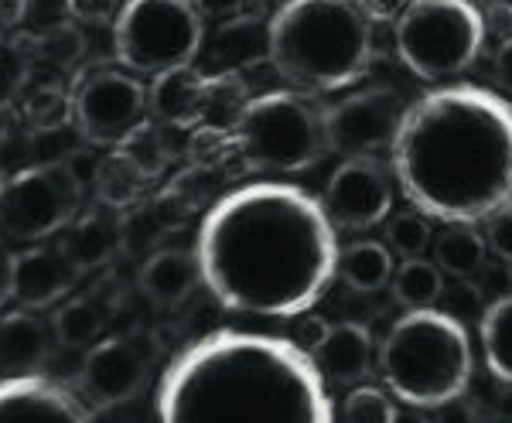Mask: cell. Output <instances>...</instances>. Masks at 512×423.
Here are the masks:
<instances>
[{
    "instance_id": "obj_48",
    "label": "cell",
    "mask_w": 512,
    "mask_h": 423,
    "mask_svg": "<svg viewBox=\"0 0 512 423\" xmlns=\"http://www.w3.org/2000/svg\"><path fill=\"white\" fill-rule=\"evenodd\" d=\"M502 4H509V7H512V0H502Z\"/></svg>"
},
{
    "instance_id": "obj_18",
    "label": "cell",
    "mask_w": 512,
    "mask_h": 423,
    "mask_svg": "<svg viewBox=\"0 0 512 423\" xmlns=\"http://www.w3.org/2000/svg\"><path fill=\"white\" fill-rule=\"evenodd\" d=\"M205 82L209 76L195 65L168 69L147 86V113L154 123L178 130H195L205 123Z\"/></svg>"
},
{
    "instance_id": "obj_20",
    "label": "cell",
    "mask_w": 512,
    "mask_h": 423,
    "mask_svg": "<svg viewBox=\"0 0 512 423\" xmlns=\"http://www.w3.org/2000/svg\"><path fill=\"white\" fill-rule=\"evenodd\" d=\"M373 362H376L373 335H369L366 325H355V321L332 325L328 342L315 352V366L321 372V379H335V383L345 386H359L373 372Z\"/></svg>"
},
{
    "instance_id": "obj_10",
    "label": "cell",
    "mask_w": 512,
    "mask_h": 423,
    "mask_svg": "<svg viewBox=\"0 0 512 423\" xmlns=\"http://www.w3.org/2000/svg\"><path fill=\"white\" fill-rule=\"evenodd\" d=\"M72 120L89 147H120L151 120L147 86L123 69H89L72 89Z\"/></svg>"
},
{
    "instance_id": "obj_24",
    "label": "cell",
    "mask_w": 512,
    "mask_h": 423,
    "mask_svg": "<svg viewBox=\"0 0 512 423\" xmlns=\"http://www.w3.org/2000/svg\"><path fill=\"white\" fill-rule=\"evenodd\" d=\"M106 308L103 301L93 294H79L62 301L59 308L52 314V331H55V342L65 348H93L99 342V335L106 331Z\"/></svg>"
},
{
    "instance_id": "obj_26",
    "label": "cell",
    "mask_w": 512,
    "mask_h": 423,
    "mask_svg": "<svg viewBox=\"0 0 512 423\" xmlns=\"http://www.w3.org/2000/svg\"><path fill=\"white\" fill-rule=\"evenodd\" d=\"M485 236L475 226H448L434 239V263L441 273L465 280L485 267Z\"/></svg>"
},
{
    "instance_id": "obj_21",
    "label": "cell",
    "mask_w": 512,
    "mask_h": 423,
    "mask_svg": "<svg viewBox=\"0 0 512 423\" xmlns=\"http://www.w3.org/2000/svg\"><path fill=\"white\" fill-rule=\"evenodd\" d=\"M151 188H154V178L140 168L127 151L113 147L106 157H99L96 178H93L96 205L127 215L130 209H137L140 202L151 198Z\"/></svg>"
},
{
    "instance_id": "obj_47",
    "label": "cell",
    "mask_w": 512,
    "mask_h": 423,
    "mask_svg": "<svg viewBox=\"0 0 512 423\" xmlns=\"http://www.w3.org/2000/svg\"><path fill=\"white\" fill-rule=\"evenodd\" d=\"M465 4H472V7H475V11H478V14H482V11H485V7H489V4H492V0H465Z\"/></svg>"
},
{
    "instance_id": "obj_40",
    "label": "cell",
    "mask_w": 512,
    "mask_h": 423,
    "mask_svg": "<svg viewBox=\"0 0 512 423\" xmlns=\"http://www.w3.org/2000/svg\"><path fill=\"white\" fill-rule=\"evenodd\" d=\"M431 423H478V417H475L472 406L465 403V396H461V400H451V403L437 406Z\"/></svg>"
},
{
    "instance_id": "obj_38",
    "label": "cell",
    "mask_w": 512,
    "mask_h": 423,
    "mask_svg": "<svg viewBox=\"0 0 512 423\" xmlns=\"http://www.w3.org/2000/svg\"><path fill=\"white\" fill-rule=\"evenodd\" d=\"M65 14L79 24H110L120 14V0H65Z\"/></svg>"
},
{
    "instance_id": "obj_46",
    "label": "cell",
    "mask_w": 512,
    "mask_h": 423,
    "mask_svg": "<svg viewBox=\"0 0 512 423\" xmlns=\"http://www.w3.org/2000/svg\"><path fill=\"white\" fill-rule=\"evenodd\" d=\"M396 423H431V420H427L420 410H410V413H400V417H396Z\"/></svg>"
},
{
    "instance_id": "obj_16",
    "label": "cell",
    "mask_w": 512,
    "mask_h": 423,
    "mask_svg": "<svg viewBox=\"0 0 512 423\" xmlns=\"http://www.w3.org/2000/svg\"><path fill=\"white\" fill-rule=\"evenodd\" d=\"M59 250L69 256V263L82 273L106 270L117 256L127 250V236H123V215L113 209L79 212V219L62 232Z\"/></svg>"
},
{
    "instance_id": "obj_27",
    "label": "cell",
    "mask_w": 512,
    "mask_h": 423,
    "mask_svg": "<svg viewBox=\"0 0 512 423\" xmlns=\"http://www.w3.org/2000/svg\"><path fill=\"white\" fill-rule=\"evenodd\" d=\"M390 284H393V297L407 311H431L444 297V273L437 270V263L424 260V256L403 260Z\"/></svg>"
},
{
    "instance_id": "obj_29",
    "label": "cell",
    "mask_w": 512,
    "mask_h": 423,
    "mask_svg": "<svg viewBox=\"0 0 512 423\" xmlns=\"http://www.w3.org/2000/svg\"><path fill=\"white\" fill-rule=\"evenodd\" d=\"M250 99L253 96L239 72L222 69L216 76H209V82H205V123L202 127L233 130Z\"/></svg>"
},
{
    "instance_id": "obj_34",
    "label": "cell",
    "mask_w": 512,
    "mask_h": 423,
    "mask_svg": "<svg viewBox=\"0 0 512 423\" xmlns=\"http://www.w3.org/2000/svg\"><path fill=\"white\" fill-rule=\"evenodd\" d=\"M222 168H198V164H188L185 171L175 174V181H171V192H175L181 202L188 205V212H198L205 202H212L216 198L219 202V185H222Z\"/></svg>"
},
{
    "instance_id": "obj_1",
    "label": "cell",
    "mask_w": 512,
    "mask_h": 423,
    "mask_svg": "<svg viewBox=\"0 0 512 423\" xmlns=\"http://www.w3.org/2000/svg\"><path fill=\"white\" fill-rule=\"evenodd\" d=\"M195 260L226 311L301 318L335 280L338 239L321 198L287 181H256L212 202Z\"/></svg>"
},
{
    "instance_id": "obj_44",
    "label": "cell",
    "mask_w": 512,
    "mask_h": 423,
    "mask_svg": "<svg viewBox=\"0 0 512 423\" xmlns=\"http://www.w3.org/2000/svg\"><path fill=\"white\" fill-rule=\"evenodd\" d=\"M18 120H21V113L14 110V103H0V144H4V140H11Z\"/></svg>"
},
{
    "instance_id": "obj_8",
    "label": "cell",
    "mask_w": 512,
    "mask_h": 423,
    "mask_svg": "<svg viewBox=\"0 0 512 423\" xmlns=\"http://www.w3.org/2000/svg\"><path fill=\"white\" fill-rule=\"evenodd\" d=\"M205 45V18L192 0H127L113 21V52L140 76L192 65Z\"/></svg>"
},
{
    "instance_id": "obj_25",
    "label": "cell",
    "mask_w": 512,
    "mask_h": 423,
    "mask_svg": "<svg viewBox=\"0 0 512 423\" xmlns=\"http://www.w3.org/2000/svg\"><path fill=\"white\" fill-rule=\"evenodd\" d=\"M478 338H482V355L489 372L499 383L512 386V294L485 308Z\"/></svg>"
},
{
    "instance_id": "obj_32",
    "label": "cell",
    "mask_w": 512,
    "mask_h": 423,
    "mask_svg": "<svg viewBox=\"0 0 512 423\" xmlns=\"http://www.w3.org/2000/svg\"><path fill=\"white\" fill-rule=\"evenodd\" d=\"M233 154H236L233 130H219V127L188 130V147H185L188 164H198V168H222Z\"/></svg>"
},
{
    "instance_id": "obj_6",
    "label": "cell",
    "mask_w": 512,
    "mask_h": 423,
    "mask_svg": "<svg viewBox=\"0 0 512 423\" xmlns=\"http://www.w3.org/2000/svg\"><path fill=\"white\" fill-rule=\"evenodd\" d=\"M233 137L243 168L256 174H301L332 151L325 110L294 89L253 96L236 120Z\"/></svg>"
},
{
    "instance_id": "obj_17",
    "label": "cell",
    "mask_w": 512,
    "mask_h": 423,
    "mask_svg": "<svg viewBox=\"0 0 512 423\" xmlns=\"http://www.w3.org/2000/svg\"><path fill=\"white\" fill-rule=\"evenodd\" d=\"M55 352L52 321L38 311H7L0 314V372L14 376H41V366Z\"/></svg>"
},
{
    "instance_id": "obj_11",
    "label": "cell",
    "mask_w": 512,
    "mask_h": 423,
    "mask_svg": "<svg viewBox=\"0 0 512 423\" xmlns=\"http://www.w3.org/2000/svg\"><path fill=\"white\" fill-rule=\"evenodd\" d=\"M403 99L390 86H373L362 93L345 96L342 103L325 110L328 147L338 151L345 161L352 157H376L379 151L393 147L403 123Z\"/></svg>"
},
{
    "instance_id": "obj_22",
    "label": "cell",
    "mask_w": 512,
    "mask_h": 423,
    "mask_svg": "<svg viewBox=\"0 0 512 423\" xmlns=\"http://www.w3.org/2000/svg\"><path fill=\"white\" fill-rule=\"evenodd\" d=\"M188 205L171 192V188H161L158 195H151L147 202H140L137 209H130L123 215V236H127V250H137V246H158L168 232H175L181 222L188 219ZM161 250V246H158Z\"/></svg>"
},
{
    "instance_id": "obj_9",
    "label": "cell",
    "mask_w": 512,
    "mask_h": 423,
    "mask_svg": "<svg viewBox=\"0 0 512 423\" xmlns=\"http://www.w3.org/2000/svg\"><path fill=\"white\" fill-rule=\"evenodd\" d=\"M86 185L69 161H41L0 178V229L18 243H45L79 219Z\"/></svg>"
},
{
    "instance_id": "obj_13",
    "label": "cell",
    "mask_w": 512,
    "mask_h": 423,
    "mask_svg": "<svg viewBox=\"0 0 512 423\" xmlns=\"http://www.w3.org/2000/svg\"><path fill=\"white\" fill-rule=\"evenodd\" d=\"M147 352L134 338H99L89 348L79 369V393L82 403L96 410H113V406L130 403L147 383Z\"/></svg>"
},
{
    "instance_id": "obj_7",
    "label": "cell",
    "mask_w": 512,
    "mask_h": 423,
    "mask_svg": "<svg viewBox=\"0 0 512 423\" xmlns=\"http://www.w3.org/2000/svg\"><path fill=\"white\" fill-rule=\"evenodd\" d=\"M396 55L414 76L444 82L475 65L485 45L482 14L465 0H407L396 14Z\"/></svg>"
},
{
    "instance_id": "obj_3",
    "label": "cell",
    "mask_w": 512,
    "mask_h": 423,
    "mask_svg": "<svg viewBox=\"0 0 512 423\" xmlns=\"http://www.w3.org/2000/svg\"><path fill=\"white\" fill-rule=\"evenodd\" d=\"M158 423H335V406L291 338L222 328L168 366Z\"/></svg>"
},
{
    "instance_id": "obj_30",
    "label": "cell",
    "mask_w": 512,
    "mask_h": 423,
    "mask_svg": "<svg viewBox=\"0 0 512 423\" xmlns=\"http://www.w3.org/2000/svg\"><path fill=\"white\" fill-rule=\"evenodd\" d=\"M86 55V38L76 24L55 21L48 28H41L38 35H31V58L35 65H48L55 72H72Z\"/></svg>"
},
{
    "instance_id": "obj_28",
    "label": "cell",
    "mask_w": 512,
    "mask_h": 423,
    "mask_svg": "<svg viewBox=\"0 0 512 423\" xmlns=\"http://www.w3.org/2000/svg\"><path fill=\"white\" fill-rule=\"evenodd\" d=\"M72 120V89L62 82H38L21 103V123L31 134H52Z\"/></svg>"
},
{
    "instance_id": "obj_39",
    "label": "cell",
    "mask_w": 512,
    "mask_h": 423,
    "mask_svg": "<svg viewBox=\"0 0 512 423\" xmlns=\"http://www.w3.org/2000/svg\"><path fill=\"white\" fill-rule=\"evenodd\" d=\"M482 24H485V38L489 35H499L502 41L512 38V7L502 4V0H492L482 11Z\"/></svg>"
},
{
    "instance_id": "obj_45",
    "label": "cell",
    "mask_w": 512,
    "mask_h": 423,
    "mask_svg": "<svg viewBox=\"0 0 512 423\" xmlns=\"http://www.w3.org/2000/svg\"><path fill=\"white\" fill-rule=\"evenodd\" d=\"M369 7H373L376 11V18L383 21V18H393V14H400L403 11V4H407V0H366Z\"/></svg>"
},
{
    "instance_id": "obj_19",
    "label": "cell",
    "mask_w": 512,
    "mask_h": 423,
    "mask_svg": "<svg viewBox=\"0 0 512 423\" xmlns=\"http://www.w3.org/2000/svg\"><path fill=\"white\" fill-rule=\"evenodd\" d=\"M140 290L147 301L158 308H178L192 297V290L202 284V270H198L195 250H178V246H161L144 260L137 273Z\"/></svg>"
},
{
    "instance_id": "obj_23",
    "label": "cell",
    "mask_w": 512,
    "mask_h": 423,
    "mask_svg": "<svg viewBox=\"0 0 512 423\" xmlns=\"http://www.w3.org/2000/svg\"><path fill=\"white\" fill-rule=\"evenodd\" d=\"M338 277L359 294H376L393 280V253L376 239H355L338 250Z\"/></svg>"
},
{
    "instance_id": "obj_42",
    "label": "cell",
    "mask_w": 512,
    "mask_h": 423,
    "mask_svg": "<svg viewBox=\"0 0 512 423\" xmlns=\"http://www.w3.org/2000/svg\"><path fill=\"white\" fill-rule=\"evenodd\" d=\"M495 82H499V89L512 93V38L502 41L495 52Z\"/></svg>"
},
{
    "instance_id": "obj_14",
    "label": "cell",
    "mask_w": 512,
    "mask_h": 423,
    "mask_svg": "<svg viewBox=\"0 0 512 423\" xmlns=\"http://www.w3.org/2000/svg\"><path fill=\"white\" fill-rule=\"evenodd\" d=\"M79 284V270L69 263V256L59 250V243H38L14 253L11 263V301H18L24 311L59 308L72 287Z\"/></svg>"
},
{
    "instance_id": "obj_4",
    "label": "cell",
    "mask_w": 512,
    "mask_h": 423,
    "mask_svg": "<svg viewBox=\"0 0 512 423\" xmlns=\"http://www.w3.org/2000/svg\"><path fill=\"white\" fill-rule=\"evenodd\" d=\"M376 24L366 0H287L267 24V62L294 93H335L369 72Z\"/></svg>"
},
{
    "instance_id": "obj_2",
    "label": "cell",
    "mask_w": 512,
    "mask_h": 423,
    "mask_svg": "<svg viewBox=\"0 0 512 423\" xmlns=\"http://www.w3.org/2000/svg\"><path fill=\"white\" fill-rule=\"evenodd\" d=\"M393 174L427 219L475 226L512 202V103L492 89L444 86L407 106Z\"/></svg>"
},
{
    "instance_id": "obj_5",
    "label": "cell",
    "mask_w": 512,
    "mask_h": 423,
    "mask_svg": "<svg viewBox=\"0 0 512 423\" xmlns=\"http://www.w3.org/2000/svg\"><path fill=\"white\" fill-rule=\"evenodd\" d=\"M383 386L414 410L461 400L472 383V338L448 311H407L376 352Z\"/></svg>"
},
{
    "instance_id": "obj_31",
    "label": "cell",
    "mask_w": 512,
    "mask_h": 423,
    "mask_svg": "<svg viewBox=\"0 0 512 423\" xmlns=\"http://www.w3.org/2000/svg\"><path fill=\"white\" fill-rule=\"evenodd\" d=\"M400 410H396L393 396L379 386H355L342 403V423H396Z\"/></svg>"
},
{
    "instance_id": "obj_35",
    "label": "cell",
    "mask_w": 512,
    "mask_h": 423,
    "mask_svg": "<svg viewBox=\"0 0 512 423\" xmlns=\"http://www.w3.org/2000/svg\"><path fill=\"white\" fill-rule=\"evenodd\" d=\"M205 21H263V0H192Z\"/></svg>"
},
{
    "instance_id": "obj_33",
    "label": "cell",
    "mask_w": 512,
    "mask_h": 423,
    "mask_svg": "<svg viewBox=\"0 0 512 423\" xmlns=\"http://www.w3.org/2000/svg\"><path fill=\"white\" fill-rule=\"evenodd\" d=\"M386 239H390V250L400 253L403 260H417L420 253L431 243V219L424 212H400L386 222Z\"/></svg>"
},
{
    "instance_id": "obj_36",
    "label": "cell",
    "mask_w": 512,
    "mask_h": 423,
    "mask_svg": "<svg viewBox=\"0 0 512 423\" xmlns=\"http://www.w3.org/2000/svg\"><path fill=\"white\" fill-rule=\"evenodd\" d=\"M328 335H332V325H328L321 314L308 311V314H301V318H297V325L291 331V342L301 348L304 355H311V359H315V352L328 342Z\"/></svg>"
},
{
    "instance_id": "obj_37",
    "label": "cell",
    "mask_w": 512,
    "mask_h": 423,
    "mask_svg": "<svg viewBox=\"0 0 512 423\" xmlns=\"http://www.w3.org/2000/svg\"><path fill=\"white\" fill-rule=\"evenodd\" d=\"M485 222H489V229H485V246H489L502 263H512V202L502 205L499 212H492Z\"/></svg>"
},
{
    "instance_id": "obj_41",
    "label": "cell",
    "mask_w": 512,
    "mask_h": 423,
    "mask_svg": "<svg viewBox=\"0 0 512 423\" xmlns=\"http://www.w3.org/2000/svg\"><path fill=\"white\" fill-rule=\"evenodd\" d=\"M31 0H0V31H14L28 18Z\"/></svg>"
},
{
    "instance_id": "obj_43",
    "label": "cell",
    "mask_w": 512,
    "mask_h": 423,
    "mask_svg": "<svg viewBox=\"0 0 512 423\" xmlns=\"http://www.w3.org/2000/svg\"><path fill=\"white\" fill-rule=\"evenodd\" d=\"M11 263H14V253H7L0 246V308L11 301Z\"/></svg>"
},
{
    "instance_id": "obj_15",
    "label": "cell",
    "mask_w": 512,
    "mask_h": 423,
    "mask_svg": "<svg viewBox=\"0 0 512 423\" xmlns=\"http://www.w3.org/2000/svg\"><path fill=\"white\" fill-rule=\"evenodd\" d=\"M0 423H93V413L55 379L14 376L0 383Z\"/></svg>"
},
{
    "instance_id": "obj_12",
    "label": "cell",
    "mask_w": 512,
    "mask_h": 423,
    "mask_svg": "<svg viewBox=\"0 0 512 423\" xmlns=\"http://www.w3.org/2000/svg\"><path fill=\"white\" fill-rule=\"evenodd\" d=\"M321 209H325L335 232H362L379 226L390 219L393 209L390 174L376 157H352L328 178Z\"/></svg>"
}]
</instances>
